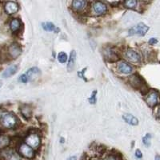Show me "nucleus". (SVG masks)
Returning <instances> with one entry per match:
<instances>
[{"label": "nucleus", "instance_id": "obj_21", "mask_svg": "<svg viewBox=\"0 0 160 160\" xmlns=\"http://www.w3.org/2000/svg\"><path fill=\"white\" fill-rule=\"evenodd\" d=\"M11 144V138L8 135H0V150H4Z\"/></svg>", "mask_w": 160, "mask_h": 160}, {"label": "nucleus", "instance_id": "obj_11", "mask_svg": "<svg viewBox=\"0 0 160 160\" xmlns=\"http://www.w3.org/2000/svg\"><path fill=\"white\" fill-rule=\"evenodd\" d=\"M145 101L150 108H154L160 101L159 93L155 90H151L146 95Z\"/></svg>", "mask_w": 160, "mask_h": 160}, {"label": "nucleus", "instance_id": "obj_8", "mask_svg": "<svg viewBox=\"0 0 160 160\" xmlns=\"http://www.w3.org/2000/svg\"><path fill=\"white\" fill-rule=\"evenodd\" d=\"M18 152L21 156L28 159H31L35 156V150L26 142H22L18 145Z\"/></svg>", "mask_w": 160, "mask_h": 160}, {"label": "nucleus", "instance_id": "obj_33", "mask_svg": "<svg viewBox=\"0 0 160 160\" xmlns=\"http://www.w3.org/2000/svg\"><path fill=\"white\" fill-rule=\"evenodd\" d=\"M155 160H160V155H157L155 156Z\"/></svg>", "mask_w": 160, "mask_h": 160}, {"label": "nucleus", "instance_id": "obj_17", "mask_svg": "<svg viewBox=\"0 0 160 160\" xmlns=\"http://www.w3.org/2000/svg\"><path fill=\"white\" fill-rule=\"evenodd\" d=\"M18 71V66L17 65H11L10 67H8L5 71L2 73V78H8L9 77L12 76L17 72Z\"/></svg>", "mask_w": 160, "mask_h": 160}, {"label": "nucleus", "instance_id": "obj_29", "mask_svg": "<svg viewBox=\"0 0 160 160\" xmlns=\"http://www.w3.org/2000/svg\"><path fill=\"white\" fill-rule=\"evenodd\" d=\"M148 43H149L150 45H155V44L158 43V39H156V38H151V39L148 41Z\"/></svg>", "mask_w": 160, "mask_h": 160}, {"label": "nucleus", "instance_id": "obj_31", "mask_svg": "<svg viewBox=\"0 0 160 160\" xmlns=\"http://www.w3.org/2000/svg\"><path fill=\"white\" fill-rule=\"evenodd\" d=\"M155 115H156V118H158V119H160V106H158V108H157Z\"/></svg>", "mask_w": 160, "mask_h": 160}, {"label": "nucleus", "instance_id": "obj_4", "mask_svg": "<svg viewBox=\"0 0 160 160\" xmlns=\"http://www.w3.org/2000/svg\"><path fill=\"white\" fill-rule=\"evenodd\" d=\"M24 142L34 150H37L41 146L42 138H41V135H39V133L36 132V131H31L26 135Z\"/></svg>", "mask_w": 160, "mask_h": 160}, {"label": "nucleus", "instance_id": "obj_6", "mask_svg": "<svg viewBox=\"0 0 160 160\" xmlns=\"http://www.w3.org/2000/svg\"><path fill=\"white\" fill-rule=\"evenodd\" d=\"M122 56L125 58L126 61L129 63L138 64L141 62V55L135 50L131 48H127L122 53Z\"/></svg>", "mask_w": 160, "mask_h": 160}, {"label": "nucleus", "instance_id": "obj_18", "mask_svg": "<svg viewBox=\"0 0 160 160\" xmlns=\"http://www.w3.org/2000/svg\"><path fill=\"white\" fill-rule=\"evenodd\" d=\"M40 72H41L40 70L38 69V68H35H35H30L26 75H28V79H29L30 81H34V80L36 79L37 77L40 75Z\"/></svg>", "mask_w": 160, "mask_h": 160}, {"label": "nucleus", "instance_id": "obj_15", "mask_svg": "<svg viewBox=\"0 0 160 160\" xmlns=\"http://www.w3.org/2000/svg\"><path fill=\"white\" fill-rule=\"evenodd\" d=\"M19 112L25 119L29 120L33 115L32 107L29 104H22L19 107Z\"/></svg>", "mask_w": 160, "mask_h": 160}, {"label": "nucleus", "instance_id": "obj_13", "mask_svg": "<svg viewBox=\"0 0 160 160\" xmlns=\"http://www.w3.org/2000/svg\"><path fill=\"white\" fill-rule=\"evenodd\" d=\"M128 82L133 88H135V89L142 90L145 86V82L142 78L137 74H134L128 77Z\"/></svg>", "mask_w": 160, "mask_h": 160}, {"label": "nucleus", "instance_id": "obj_14", "mask_svg": "<svg viewBox=\"0 0 160 160\" xmlns=\"http://www.w3.org/2000/svg\"><path fill=\"white\" fill-rule=\"evenodd\" d=\"M2 157L4 160H22L21 155L14 149H4L2 151Z\"/></svg>", "mask_w": 160, "mask_h": 160}, {"label": "nucleus", "instance_id": "obj_3", "mask_svg": "<svg viewBox=\"0 0 160 160\" xmlns=\"http://www.w3.org/2000/svg\"><path fill=\"white\" fill-rule=\"evenodd\" d=\"M102 55L105 60L108 62H115L119 61L121 53L117 48L111 46H106L102 49Z\"/></svg>", "mask_w": 160, "mask_h": 160}, {"label": "nucleus", "instance_id": "obj_9", "mask_svg": "<svg viewBox=\"0 0 160 160\" xmlns=\"http://www.w3.org/2000/svg\"><path fill=\"white\" fill-rule=\"evenodd\" d=\"M116 70L118 73H119L121 75H129L132 74L133 71H134V67L127 61L121 60V61L117 62Z\"/></svg>", "mask_w": 160, "mask_h": 160}, {"label": "nucleus", "instance_id": "obj_25", "mask_svg": "<svg viewBox=\"0 0 160 160\" xmlns=\"http://www.w3.org/2000/svg\"><path fill=\"white\" fill-rule=\"evenodd\" d=\"M151 134H147L145 136L142 138V142L146 147H150L151 145Z\"/></svg>", "mask_w": 160, "mask_h": 160}, {"label": "nucleus", "instance_id": "obj_28", "mask_svg": "<svg viewBox=\"0 0 160 160\" xmlns=\"http://www.w3.org/2000/svg\"><path fill=\"white\" fill-rule=\"evenodd\" d=\"M18 81L20 82H22V83H27L29 81V79H28V75H26V74H23V75H20L19 78H18Z\"/></svg>", "mask_w": 160, "mask_h": 160}, {"label": "nucleus", "instance_id": "obj_10", "mask_svg": "<svg viewBox=\"0 0 160 160\" xmlns=\"http://www.w3.org/2000/svg\"><path fill=\"white\" fill-rule=\"evenodd\" d=\"M148 31H149V27H148L142 22H140V23L132 27L128 31V34H129L130 36H133V35L144 36Z\"/></svg>", "mask_w": 160, "mask_h": 160}, {"label": "nucleus", "instance_id": "obj_22", "mask_svg": "<svg viewBox=\"0 0 160 160\" xmlns=\"http://www.w3.org/2000/svg\"><path fill=\"white\" fill-rule=\"evenodd\" d=\"M42 28H43L44 31H49V32H51V31H54V32H58V31H59V29L57 28L55 26V24L52 23L51 22H42Z\"/></svg>", "mask_w": 160, "mask_h": 160}, {"label": "nucleus", "instance_id": "obj_2", "mask_svg": "<svg viewBox=\"0 0 160 160\" xmlns=\"http://www.w3.org/2000/svg\"><path fill=\"white\" fill-rule=\"evenodd\" d=\"M91 15L95 17H100L105 15L109 11L108 5L102 0H95L90 3L89 10Z\"/></svg>", "mask_w": 160, "mask_h": 160}, {"label": "nucleus", "instance_id": "obj_34", "mask_svg": "<svg viewBox=\"0 0 160 160\" xmlns=\"http://www.w3.org/2000/svg\"><path fill=\"white\" fill-rule=\"evenodd\" d=\"M60 142H61V143H63V142H64V138H60Z\"/></svg>", "mask_w": 160, "mask_h": 160}, {"label": "nucleus", "instance_id": "obj_1", "mask_svg": "<svg viewBox=\"0 0 160 160\" xmlns=\"http://www.w3.org/2000/svg\"><path fill=\"white\" fill-rule=\"evenodd\" d=\"M0 124L6 129H15L19 124V119L13 112L0 111Z\"/></svg>", "mask_w": 160, "mask_h": 160}, {"label": "nucleus", "instance_id": "obj_27", "mask_svg": "<svg viewBox=\"0 0 160 160\" xmlns=\"http://www.w3.org/2000/svg\"><path fill=\"white\" fill-rule=\"evenodd\" d=\"M103 160H118V156L115 154H108L103 158Z\"/></svg>", "mask_w": 160, "mask_h": 160}, {"label": "nucleus", "instance_id": "obj_16", "mask_svg": "<svg viewBox=\"0 0 160 160\" xmlns=\"http://www.w3.org/2000/svg\"><path fill=\"white\" fill-rule=\"evenodd\" d=\"M22 27V23L21 19L18 18H13L10 20L9 22V28L10 30L12 33L16 34L21 30Z\"/></svg>", "mask_w": 160, "mask_h": 160}, {"label": "nucleus", "instance_id": "obj_35", "mask_svg": "<svg viewBox=\"0 0 160 160\" xmlns=\"http://www.w3.org/2000/svg\"><path fill=\"white\" fill-rule=\"evenodd\" d=\"M2 82H0V88H2Z\"/></svg>", "mask_w": 160, "mask_h": 160}, {"label": "nucleus", "instance_id": "obj_12", "mask_svg": "<svg viewBox=\"0 0 160 160\" xmlns=\"http://www.w3.org/2000/svg\"><path fill=\"white\" fill-rule=\"evenodd\" d=\"M3 11L8 15H13L19 11L18 2L12 0H8L3 4Z\"/></svg>", "mask_w": 160, "mask_h": 160}, {"label": "nucleus", "instance_id": "obj_23", "mask_svg": "<svg viewBox=\"0 0 160 160\" xmlns=\"http://www.w3.org/2000/svg\"><path fill=\"white\" fill-rule=\"evenodd\" d=\"M122 6L127 9H135L138 6V0H123Z\"/></svg>", "mask_w": 160, "mask_h": 160}, {"label": "nucleus", "instance_id": "obj_32", "mask_svg": "<svg viewBox=\"0 0 160 160\" xmlns=\"http://www.w3.org/2000/svg\"><path fill=\"white\" fill-rule=\"evenodd\" d=\"M68 160H77L76 156H71Z\"/></svg>", "mask_w": 160, "mask_h": 160}, {"label": "nucleus", "instance_id": "obj_20", "mask_svg": "<svg viewBox=\"0 0 160 160\" xmlns=\"http://www.w3.org/2000/svg\"><path fill=\"white\" fill-rule=\"evenodd\" d=\"M122 118L127 123L130 124V125L137 126L138 124V118L134 115H131V114H125V115H122Z\"/></svg>", "mask_w": 160, "mask_h": 160}, {"label": "nucleus", "instance_id": "obj_7", "mask_svg": "<svg viewBox=\"0 0 160 160\" xmlns=\"http://www.w3.org/2000/svg\"><path fill=\"white\" fill-rule=\"evenodd\" d=\"M8 59H16L22 52V47L18 42H12L6 48Z\"/></svg>", "mask_w": 160, "mask_h": 160}, {"label": "nucleus", "instance_id": "obj_5", "mask_svg": "<svg viewBox=\"0 0 160 160\" xmlns=\"http://www.w3.org/2000/svg\"><path fill=\"white\" fill-rule=\"evenodd\" d=\"M88 0H72L71 3V9L76 14L82 15L89 10Z\"/></svg>", "mask_w": 160, "mask_h": 160}, {"label": "nucleus", "instance_id": "obj_30", "mask_svg": "<svg viewBox=\"0 0 160 160\" xmlns=\"http://www.w3.org/2000/svg\"><path fill=\"white\" fill-rule=\"evenodd\" d=\"M135 157L138 158H141L142 157V152H141V151L138 149H137L136 151H135Z\"/></svg>", "mask_w": 160, "mask_h": 160}, {"label": "nucleus", "instance_id": "obj_19", "mask_svg": "<svg viewBox=\"0 0 160 160\" xmlns=\"http://www.w3.org/2000/svg\"><path fill=\"white\" fill-rule=\"evenodd\" d=\"M75 61H76V52L75 51H71L68 63V71H72L74 70L75 67Z\"/></svg>", "mask_w": 160, "mask_h": 160}, {"label": "nucleus", "instance_id": "obj_24", "mask_svg": "<svg viewBox=\"0 0 160 160\" xmlns=\"http://www.w3.org/2000/svg\"><path fill=\"white\" fill-rule=\"evenodd\" d=\"M68 59V56L67 55V53L63 52V51H61V52L58 53V60L60 63H65Z\"/></svg>", "mask_w": 160, "mask_h": 160}, {"label": "nucleus", "instance_id": "obj_26", "mask_svg": "<svg viewBox=\"0 0 160 160\" xmlns=\"http://www.w3.org/2000/svg\"><path fill=\"white\" fill-rule=\"evenodd\" d=\"M97 91H94L92 93H91V95L90 96V98H88V101L91 104H95L97 100Z\"/></svg>", "mask_w": 160, "mask_h": 160}]
</instances>
